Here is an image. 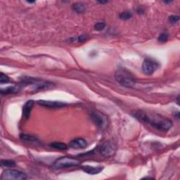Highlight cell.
Listing matches in <instances>:
<instances>
[{"label":"cell","instance_id":"cell-6","mask_svg":"<svg viewBox=\"0 0 180 180\" xmlns=\"http://www.w3.org/2000/svg\"><path fill=\"white\" fill-rule=\"evenodd\" d=\"M98 151L104 157L113 156L115 151V146L111 141H106L98 147Z\"/></svg>","mask_w":180,"mask_h":180},{"label":"cell","instance_id":"cell-9","mask_svg":"<svg viewBox=\"0 0 180 180\" xmlns=\"http://www.w3.org/2000/svg\"><path fill=\"white\" fill-rule=\"evenodd\" d=\"M70 148L74 149H85L87 146V143L84 139L77 138L70 141L69 144Z\"/></svg>","mask_w":180,"mask_h":180},{"label":"cell","instance_id":"cell-20","mask_svg":"<svg viewBox=\"0 0 180 180\" xmlns=\"http://www.w3.org/2000/svg\"><path fill=\"white\" fill-rule=\"evenodd\" d=\"M168 35L167 33H162L160 35L159 37L158 38V42L161 43H165L168 41Z\"/></svg>","mask_w":180,"mask_h":180},{"label":"cell","instance_id":"cell-24","mask_svg":"<svg viewBox=\"0 0 180 180\" xmlns=\"http://www.w3.org/2000/svg\"><path fill=\"white\" fill-rule=\"evenodd\" d=\"M174 116L177 119V120H179V111L174 112Z\"/></svg>","mask_w":180,"mask_h":180},{"label":"cell","instance_id":"cell-4","mask_svg":"<svg viewBox=\"0 0 180 180\" xmlns=\"http://www.w3.org/2000/svg\"><path fill=\"white\" fill-rule=\"evenodd\" d=\"M90 117L94 123L100 129H105L108 125V118L102 113L97 111H92L90 113Z\"/></svg>","mask_w":180,"mask_h":180},{"label":"cell","instance_id":"cell-19","mask_svg":"<svg viewBox=\"0 0 180 180\" xmlns=\"http://www.w3.org/2000/svg\"><path fill=\"white\" fill-rule=\"evenodd\" d=\"M10 79L9 77L6 75H5L4 73H2L0 75V83L1 84H4V83H8L9 82Z\"/></svg>","mask_w":180,"mask_h":180},{"label":"cell","instance_id":"cell-16","mask_svg":"<svg viewBox=\"0 0 180 180\" xmlns=\"http://www.w3.org/2000/svg\"><path fill=\"white\" fill-rule=\"evenodd\" d=\"M1 165L2 166L6 167V168H12L16 165V163L12 160H2Z\"/></svg>","mask_w":180,"mask_h":180},{"label":"cell","instance_id":"cell-7","mask_svg":"<svg viewBox=\"0 0 180 180\" xmlns=\"http://www.w3.org/2000/svg\"><path fill=\"white\" fill-rule=\"evenodd\" d=\"M158 68V63L151 59H146L144 61L142 70L146 75L153 74Z\"/></svg>","mask_w":180,"mask_h":180},{"label":"cell","instance_id":"cell-17","mask_svg":"<svg viewBox=\"0 0 180 180\" xmlns=\"http://www.w3.org/2000/svg\"><path fill=\"white\" fill-rule=\"evenodd\" d=\"M132 16V13L130 11H125L121 13L120 16H119L120 19L122 20H124V21H126V20L131 19Z\"/></svg>","mask_w":180,"mask_h":180},{"label":"cell","instance_id":"cell-11","mask_svg":"<svg viewBox=\"0 0 180 180\" xmlns=\"http://www.w3.org/2000/svg\"><path fill=\"white\" fill-rule=\"evenodd\" d=\"M82 170L83 171H85L86 173L89 174H96L102 171L103 168H101V167H92L85 165L82 167Z\"/></svg>","mask_w":180,"mask_h":180},{"label":"cell","instance_id":"cell-2","mask_svg":"<svg viewBox=\"0 0 180 180\" xmlns=\"http://www.w3.org/2000/svg\"><path fill=\"white\" fill-rule=\"evenodd\" d=\"M115 77L118 83L125 87L132 88L136 84L135 77L130 72H129L125 68L118 69L115 72Z\"/></svg>","mask_w":180,"mask_h":180},{"label":"cell","instance_id":"cell-3","mask_svg":"<svg viewBox=\"0 0 180 180\" xmlns=\"http://www.w3.org/2000/svg\"><path fill=\"white\" fill-rule=\"evenodd\" d=\"M80 162L77 158H71L68 156L60 157L53 163L52 168L54 169H63L66 168H70V167H75L79 165Z\"/></svg>","mask_w":180,"mask_h":180},{"label":"cell","instance_id":"cell-12","mask_svg":"<svg viewBox=\"0 0 180 180\" xmlns=\"http://www.w3.org/2000/svg\"><path fill=\"white\" fill-rule=\"evenodd\" d=\"M72 9L73 11L77 14H82L87 9V4L83 3V2H76L74 4H73Z\"/></svg>","mask_w":180,"mask_h":180},{"label":"cell","instance_id":"cell-5","mask_svg":"<svg viewBox=\"0 0 180 180\" xmlns=\"http://www.w3.org/2000/svg\"><path fill=\"white\" fill-rule=\"evenodd\" d=\"M2 180H24L27 179V174L17 170H6L2 174Z\"/></svg>","mask_w":180,"mask_h":180},{"label":"cell","instance_id":"cell-25","mask_svg":"<svg viewBox=\"0 0 180 180\" xmlns=\"http://www.w3.org/2000/svg\"><path fill=\"white\" fill-rule=\"evenodd\" d=\"M98 3H100V4H105V3H107V2H98Z\"/></svg>","mask_w":180,"mask_h":180},{"label":"cell","instance_id":"cell-14","mask_svg":"<svg viewBox=\"0 0 180 180\" xmlns=\"http://www.w3.org/2000/svg\"><path fill=\"white\" fill-rule=\"evenodd\" d=\"M19 91V89L16 86H11V87H6L5 89H2L1 94H10L17 93Z\"/></svg>","mask_w":180,"mask_h":180},{"label":"cell","instance_id":"cell-21","mask_svg":"<svg viewBox=\"0 0 180 180\" xmlns=\"http://www.w3.org/2000/svg\"><path fill=\"white\" fill-rule=\"evenodd\" d=\"M169 21H170L172 23H177V22L179 21V16H174V15H172L169 17Z\"/></svg>","mask_w":180,"mask_h":180},{"label":"cell","instance_id":"cell-13","mask_svg":"<svg viewBox=\"0 0 180 180\" xmlns=\"http://www.w3.org/2000/svg\"><path fill=\"white\" fill-rule=\"evenodd\" d=\"M21 140L23 141H27V142H35V141H37L38 139L35 136L31 135V134H27L22 133L20 134L19 136Z\"/></svg>","mask_w":180,"mask_h":180},{"label":"cell","instance_id":"cell-23","mask_svg":"<svg viewBox=\"0 0 180 180\" xmlns=\"http://www.w3.org/2000/svg\"><path fill=\"white\" fill-rule=\"evenodd\" d=\"M136 12H137L139 14H144V9H142L141 8H140V7H139V8L136 10Z\"/></svg>","mask_w":180,"mask_h":180},{"label":"cell","instance_id":"cell-22","mask_svg":"<svg viewBox=\"0 0 180 180\" xmlns=\"http://www.w3.org/2000/svg\"><path fill=\"white\" fill-rule=\"evenodd\" d=\"M87 37L88 36L87 35H80V37H78L77 38V42H85V40H87Z\"/></svg>","mask_w":180,"mask_h":180},{"label":"cell","instance_id":"cell-15","mask_svg":"<svg viewBox=\"0 0 180 180\" xmlns=\"http://www.w3.org/2000/svg\"><path fill=\"white\" fill-rule=\"evenodd\" d=\"M50 147L52 148H54L56 149H58V150H66L68 149V146L66 144L64 143H61V142H53L49 144Z\"/></svg>","mask_w":180,"mask_h":180},{"label":"cell","instance_id":"cell-18","mask_svg":"<svg viewBox=\"0 0 180 180\" xmlns=\"http://www.w3.org/2000/svg\"><path fill=\"white\" fill-rule=\"evenodd\" d=\"M106 27V23L103 22H98V23H96L94 25V29L96 30H97V31H101V30H103V29L105 28Z\"/></svg>","mask_w":180,"mask_h":180},{"label":"cell","instance_id":"cell-8","mask_svg":"<svg viewBox=\"0 0 180 180\" xmlns=\"http://www.w3.org/2000/svg\"><path fill=\"white\" fill-rule=\"evenodd\" d=\"M37 103L40 106L44 107L51 108H58L64 107L67 105V103L61 101H47V100H39Z\"/></svg>","mask_w":180,"mask_h":180},{"label":"cell","instance_id":"cell-10","mask_svg":"<svg viewBox=\"0 0 180 180\" xmlns=\"http://www.w3.org/2000/svg\"><path fill=\"white\" fill-rule=\"evenodd\" d=\"M35 104V101L33 100H29L25 103L23 107V115L25 119H28L30 118V113Z\"/></svg>","mask_w":180,"mask_h":180},{"label":"cell","instance_id":"cell-26","mask_svg":"<svg viewBox=\"0 0 180 180\" xmlns=\"http://www.w3.org/2000/svg\"><path fill=\"white\" fill-rule=\"evenodd\" d=\"M27 3H35V2H27Z\"/></svg>","mask_w":180,"mask_h":180},{"label":"cell","instance_id":"cell-1","mask_svg":"<svg viewBox=\"0 0 180 180\" xmlns=\"http://www.w3.org/2000/svg\"><path fill=\"white\" fill-rule=\"evenodd\" d=\"M134 116L137 120L148 124L159 131H168L172 127L171 120L155 113L139 110L134 113Z\"/></svg>","mask_w":180,"mask_h":180}]
</instances>
